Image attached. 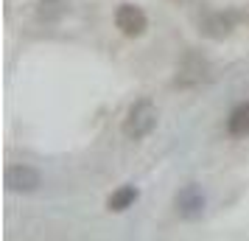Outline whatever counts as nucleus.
Returning <instances> with one entry per match:
<instances>
[{
	"instance_id": "nucleus-3",
	"label": "nucleus",
	"mask_w": 249,
	"mask_h": 241,
	"mask_svg": "<svg viewBox=\"0 0 249 241\" xmlns=\"http://www.w3.org/2000/svg\"><path fill=\"white\" fill-rule=\"evenodd\" d=\"M6 188L14 191V194H34L42 188V174L39 168L34 166H28V163H14L6 168Z\"/></svg>"
},
{
	"instance_id": "nucleus-4",
	"label": "nucleus",
	"mask_w": 249,
	"mask_h": 241,
	"mask_svg": "<svg viewBox=\"0 0 249 241\" xmlns=\"http://www.w3.org/2000/svg\"><path fill=\"white\" fill-rule=\"evenodd\" d=\"M115 28L124 37H129V39H137V37L146 34L148 17L140 6H135V3H121V6L115 9Z\"/></svg>"
},
{
	"instance_id": "nucleus-6",
	"label": "nucleus",
	"mask_w": 249,
	"mask_h": 241,
	"mask_svg": "<svg viewBox=\"0 0 249 241\" xmlns=\"http://www.w3.org/2000/svg\"><path fill=\"white\" fill-rule=\"evenodd\" d=\"M204 207V196L199 194V188L196 185H188V188H182L179 194H177V210H179L182 216H196V213H202Z\"/></svg>"
},
{
	"instance_id": "nucleus-2",
	"label": "nucleus",
	"mask_w": 249,
	"mask_h": 241,
	"mask_svg": "<svg viewBox=\"0 0 249 241\" xmlns=\"http://www.w3.org/2000/svg\"><path fill=\"white\" fill-rule=\"evenodd\" d=\"M207 79H210V62H207L202 54L188 51V54L179 59V65H177L174 87H179V90H196V87L204 84Z\"/></svg>"
},
{
	"instance_id": "nucleus-5",
	"label": "nucleus",
	"mask_w": 249,
	"mask_h": 241,
	"mask_svg": "<svg viewBox=\"0 0 249 241\" xmlns=\"http://www.w3.org/2000/svg\"><path fill=\"white\" fill-rule=\"evenodd\" d=\"M199 31H202L207 39H227V37L235 31V14L232 12H210V14H204V20L199 23Z\"/></svg>"
},
{
	"instance_id": "nucleus-1",
	"label": "nucleus",
	"mask_w": 249,
	"mask_h": 241,
	"mask_svg": "<svg viewBox=\"0 0 249 241\" xmlns=\"http://www.w3.org/2000/svg\"><path fill=\"white\" fill-rule=\"evenodd\" d=\"M160 121V110L151 98H137L124 115V124H121V132H124L126 140H146L154 129H157Z\"/></svg>"
},
{
	"instance_id": "nucleus-7",
	"label": "nucleus",
	"mask_w": 249,
	"mask_h": 241,
	"mask_svg": "<svg viewBox=\"0 0 249 241\" xmlns=\"http://www.w3.org/2000/svg\"><path fill=\"white\" fill-rule=\"evenodd\" d=\"M137 202V188L135 185H121V188H115L109 199H107V210H112V213H124L129 207Z\"/></svg>"
},
{
	"instance_id": "nucleus-8",
	"label": "nucleus",
	"mask_w": 249,
	"mask_h": 241,
	"mask_svg": "<svg viewBox=\"0 0 249 241\" xmlns=\"http://www.w3.org/2000/svg\"><path fill=\"white\" fill-rule=\"evenodd\" d=\"M227 132L232 138H247L249 135V101H241L227 118Z\"/></svg>"
},
{
	"instance_id": "nucleus-9",
	"label": "nucleus",
	"mask_w": 249,
	"mask_h": 241,
	"mask_svg": "<svg viewBox=\"0 0 249 241\" xmlns=\"http://www.w3.org/2000/svg\"><path fill=\"white\" fill-rule=\"evenodd\" d=\"M65 9H68L65 0H36V17L45 20V23H56V20H62Z\"/></svg>"
}]
</instances>
